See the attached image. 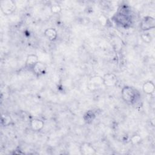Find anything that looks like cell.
I'll use <instances>...</instances> for the list:
<instances>
[{
    "label": "cell",
    "mask_w": 155,
    "mask_h": 155,
    "mask_svg": "<svg viewBox=\"0 0 155 155\" xmlns=\"http://www.w3.org/2000/svg\"><path fill=\"white\" fill-rule=\"evenodd\" d=\"M122 99L128 104H133L137 101L139 97V92L133 87L125 86L121 90Z\"/></svg>",
    "instance_id": "cell-1"
},
{
    "label": "cell",
    "mask_w": 155,
    "mask_h": 155,
    "mask_svg": "<svg viewBox=\"0 0 155 155\" xmlns=\"http://www.w3.org/2000/svg\"><path fill=\"white\" fill-rule=\"evenodd\" d=\"M0 8L2 13L4 15L8 16L15 12L16 5L12 0H2L0 2Z\"/></svg>",
    "instance_id": "cell-2"
},
{
    "label": "cell",
    "mask_w": 155,
    "mask_h": 155,
    "mask_svg": "<svg viewBox=\"0 0 155 155\" xmlns=\"http://www.w3.org/2000/svg\"><path fill=\"white\" fill-rule=\"evenodd\" d=\"M140 28L142 31H147L155 27V19L153 17L147 16L142 18L140 22Z\"/></svg>",
    "instance_id": "cell-3"
},
{
    "label": "cell",
    "mask_w": 155,
    "mask_h": 155,
    "mask_svg": "<svg viewBox=\"0 0 155 155\" xmlns=\"http://www.w3.org/2000/svg\"><path fill=\"white\" fill-rule=\"evenodd\" d=\"M102 79L103 85L108 87H111L116 85L117 81V76L112 73H108L105 74L102 77Z\"/></svg>",
    "instance_id": "cell-4"
},
{
    "label": "cell",
    "mask_w": 155,
    "mask_h": 155,
    "mask_svg": "<svg viewBox=\"0 0 155 155\" xmlns=\"http://www.w3.org/2000/svg\"><path fill=\"white\" fill-rule=\"evenodd\" d=\"M79 151L83 155H94L96 154V150L94 147L88 142H83L79 147Z\"/></svg>",
    "instance_id": "cell-5"
},
{
    "label": "cell",
    "mask_w": 155,
    "mask_h": 155,
    "mask_svg": "<svg viewBox=\"0 0 155 155\" xmlns=\"http://www.w3.org/2000/svg\"><path fill=\"white\" fill-rule=\"evenodd\" d=\"M39 58L36 54H30L27 56L26 61L25 62V67L28 70H31L33 67L38 62Z\"/></svg>",
    "instance_id": "cell-6"
},
{
    "label": "cell",
    "mask_w": 155,
    "mask_h": 155,
    "mask_svg": "<svg viewBox=\"0 0 155 155\" xmlns=\"http://www.w3.org/2000/svg\"><path fill=\"white\" fill-rule=\"evenodd\" d=\"M47 70L46 65L42 62L39 61L31 70L36 76H40L45 73Z\"/></svg>",
    "instance_id": "cell-7"
},
{
    "label": "cell",
    "mask_w": 155,
    "mask_h": 155,
    "mask_svg": "<svg viewBox=\"0 0 155 155\" xmlns=\"http://www.w3.org/2000/svg\"><path fill=\"white\" fill-rule=\"evenodd\" d=\"M30 126L33 131L38 132L40 131L44 128V122L40 119L34 118L30 120Z\"/></svg>",
    "instance_id": "cell-8"
},
{
    "label": "cell",
    "mask_w": 155,
    "mask_h": 155,
    "mask_svg": "<svg viewBox=\"0 0 155 155\" xmlns=\"http://www.w3.org/2000/svg\"><path fill=\"white\" fill-rule=\"evenodd\" d=\"M101 85H103L102 77L99 76H94L91 78L89 81V87H91L93 89H96Z\"/></svg>",
    "instance_id": "cell-9"
},
{
    "label": "cell",
    "mask_w": 155,
    "mask_h": 155,
    "mask_svg": "<svg viewBox=\"0 0 155 155\" xmlns=\"http://www.w3.org/2000/svg\"><path fill=\"white\" fill-rule=\"evenodd\" d=\"M142 90L144 93L151 95L154 93L155 90V86L152 81H148L143 83L142 85Z\"/></svg>",
    "instance_id": "cell-10"
},
{
    "label": "cell",
    "mask_w": 155,
    "mask_h": 155,
    "mask_svg": "<svg viewBox=\"0 0 155 155\" xmlns=\"http://www.w3.org/2000/svg\"><path fill=\"white\" fill-rule=\"evenodd\" d=\"M44 36L50 41H54L58 37L57 30L54 28H48L44 32Z\"/></svg>",
    "instance_id": "cell-11"
},
{
    "label": "cell",
    "mask_w": 155,
    "mask_h": 155,
    "mask_svg": "<svg viewBox=\"0 0 155 155\" xmlns=\"http://www.w3.org/2000/svg\"><path fill=\"white\" fill-rule=\"evenodd\" d=\"M96 115L92 111H87L84 115V119L87 123H91L95 119Z\"/></svg>",
    "instance_id": "cell-12"
},
{
    "label": "cell",
    "mask_w": 155,
    "mask_h": 155,
    "mask_svg": "<svg viewBox=\"0 0 155 155\" xmlns=\"http://www.w3.org/2000/svg\"><path fill=\"white\" fill-rule=\"evenodd\" d=\"M12 122V119L9 115L2 114L1 116V124L2 126H8Z\"/></svg>",
    "instance_id": "cell-13"
},
{
    "label": "cell",
    "mask_w": 155,
    "mask_h": 155,
    "mask_svg": "<svg viewBox=\"0 0 155 155\" xmlns=\"http://www.w3.org/2000/svg\"><path fill=\"white\" fill-rule=\"evenodd\" d=\"M50 11L53 14H58L62 11V8L58 4H54L50 7Z\"/></svg>",
    "instance_id": "cell-14"
},
{
    "label": "cell",
    "mask_w": 155,
    "mask_h": 155,
    "mask_svg": "<svg viewBox=\"0 0 155 155\" xmlns=\"http://www.w3.org/2000/svg\"><path fill=\"white\" fill-rule=\"evenodd\" d=\"M141 137L139 135H134L131 137V142L133 145H136L140 142Z\"/></svg>",
    "instance_id": "cell-15"
},
{
    "label": "cell",
    "mask_w": 155,
    "mask_h": 155,
    "mask_svg": "<svg viewBox=\"0 0 155 155\" xmlns=\"http://www.w3.org/2000/svg\"><path fill=\"white\" fill-rule=\"evenodd\" d=\"M141 38L142 40L147 43H149L151 41V37L150 35H149L148 33H143L141 35Z\"/></svg>",
    "instance_id": "cell-16"
}]
</instances>
